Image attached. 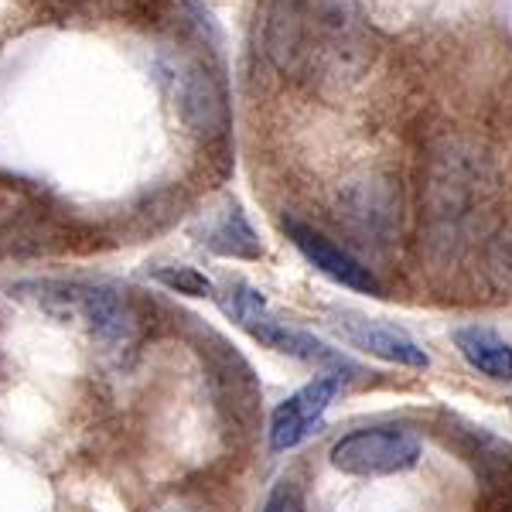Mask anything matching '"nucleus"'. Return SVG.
Here are the masks:
<instances>
[{"label": "nucleus", "mask_w": 512, "mask_h": 512, "mask_svg": "<svg viewBox=\"0 0 512 512\" xmlns=\"http://www.w3.org/2000/svg\"><path fill=\"white\" fill-rule=\"evenodd\" d=\"M362 28L349 0H274L263 52L284 76L338 79L362 65Z\"/></svg>", "instance_id": "f257e3e1"}, {"label": "nucleus", "mask_w": 512, "mask_h": 512, "mask_svg": "<svg viewBox=\"0 0 512 512\" xmlns=\"http://www.w3.org/2000/svg\"><path fill=\"white\" fill-rule=\"evenodd\" d=\"M260 512H304V502H301L297 485L294 482H277Z\"/></svg>", "instance_id": "4468645a"}, {"label": "nucleus", "mask_w": 512, "mask_h": 512, "mask_svg": "<svg viewBox=\"0 0 512 512\" xmlns=\"http://www.w3.org/2000/svg\"><path fill=\"white\" fill-rule=\"evenodd\" d=\"M154 277H158L164 287L178 291V294L212 297V280L205 274H198V270H192V267H161V270H154Z\"/></svg>", "instance_id": "f8f14e48"}, {"label": "nucleus", "mask_w": 512, "mask_h": 512, "mask_svg": "<svg viewBox=\"0 0 512 512\" xmlns=\"http://www.w3.org/2000/svg\"><path fill=\"white\" fill-rule=\"evenodd\" d=\"M284 229H287V236H291V243L304 253V260L315 263L321 274L332 277L335 284L349 287V291H359V294H373V297L379 294V280L369 274V267H362L349 250L335 246L325 233H318V229L304 226V222H297V219H284Z\"/></svg>", "instance_id": "0eeeda50"}, {"label": "nucleus", "mask_w": 512, "mask_h": 512, "mask_svg": "<svg viewBox=\"0 0 512 512\" xmlns=\"http://www.w3.org/2000/svg\"><path fill=\"white\" fill-rule=\"evenodd\" d=\"M18 301H28L45 315L82 328L89 338L106 345L127 342L137 328L127 297L103 284H82V280H18L11 287Z\"/></svg>", "instance_id": "f03ea898"}, {"label": "nucleus", "mask_w": 512, "mask_h": 512, "mask_svg": "<svg viewBox=\"0 0 512 512\" xmlns=\"http://www.w3.org/2000/svg\"><path fill=\"white\" fill-rule=\"evenodd\" d=\"M338 390H342L338 376H318L311 383H304L297 393L287 396L274 410V417H270V448L291 451L301 441H308L311 431L321 424V417L328 414Z\"/></svg>", "instance_id": "423d86ee"}, {"label": "nucleus", "mask_w": 512, "mask_h": 512, "mask_svg": "<svg viewBox=\"0 0 512 512\" xmlns=\"http://www.w3.org/2000/svg\"><path fill=\"white\" fill-rule=\"evenodd\" d=\"M219 297V308L226 318H233L246 335L256 338L260 345L274 349L280 355H291L297 362H308V366L318 369H332V373H342L349 369L355 373V366L349 362V355H342L338 349H332L328 342H321L311 332H301V328H291L284 321H277L267 311V301L263 294L256 291L250 284H229L226 291L216 294Z\"/></svg>", "instance_id": "7ed1b4c3"}, {"label": "nucleus", "mask_w": 512, "mask_h": 512, "mask_svg": "<svg viewBox=\"0 0 512 512\" xmlns=\"http://www.w3.org/2000/svg\"><path fill=\"white\" fill-rule=\"evenodd\" d=\"M489 485H499L485 512H512V461H495V472L489 475Z\"/></svg>", "instance_id": "ddd939ff"}, {"label": "nucleus", "mask_w": 512, "mask_h": 512, "mask_svg": "<svg viewBox=\"0 0 512 512\" xmlns=\"http://www.w3.org/2000/svg\"><path fill=\"white\" fill-rule=\"evenodd\" d=\"M209 250H216L219 256H236V260H256V256L263 253L260 239H256L250 222H246V216L236 209V205L222 216L219 226L212 229Z\"/></svg>", "instance_id": "9b49d317"}, {"label": "nucleus", "mask_w": 512, "mask_h": 512, "mask_svg": "<svg viewBox=\"0 0 512 512\" xmlns=\"http://www.w3.org/2000/svg\"><path fill=\"white\" fill-rule=\"evenodd\" d=\"M335 472L355 478H383L403 475L417 468L420 441L403 427H362V431L342 434L328 451Z\"/></svg>", "instance_id": "20e7f679"}, {"label": "nucleus", "mask_w": 512, "mask_h": 512, "mask_svg": "<svg viewBox=\"0 0 512 512\" xmlns=\"http://www.w3.org/2000/svg\"><path fill=\"white\" fill-rule=\"evenodd\" d=\"M454 345H458L461 359L475 369V373L495 379V383H509L512 379V345L492 328L468 325L454 332Z\"/></svg>", "instance_id": "1a4fd4ad"}, {"label": "nucleus", "mask_w": 512, "mask_h": 512, "mask_svg": "<svg viewBox=\"0 0 512 512\" xmlns=\"http://www.w3.org/2000/svg\"><path fill=\"white\" fill-rule=\"evenodd\" d=\"M335 332L342 335L345 345L373 355L379 362H390V366H407V369L431 366V355L420 349L417 338H410L403 328L390 325V321L355 315V311H338Z\"/></svg>", "instance_id": "39448f33"}, {"label": "nucleus", "mask_w": 512, "mask_h": 512, "mask_svg": "<svg viewBox=\"0 0 512 512\" xmlns=\"http://www.w3.org/2000/svg\"><path fill=\"white\" fill-rule=\"evenodd\" d=\"M219 352H212V379H216L219 386V400L222 403H233L236 417H250L256 400H260V393H256V383L250 376V366H246L239 355L229 349L222 338H216Z\"/></svg>", "instance_id": "9d476101"}, {"label": "nucleus", "mask_w": 512, "mask_h": 512, "mask_svg": "<svg viewBox=\"0 0 512 512\" xmlns=\"http://www.w3.org/2000/svg\"><path fill=\"white\" fill-rule=\"evenodd\" d=\"M178 103L188 127L202 137H219L226 130V99L219 82L202 65H185L178 76Z\"/></svg>", "instance_id": "6e6552de"}]
</instances>
